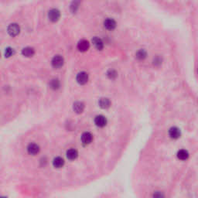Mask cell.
<instances>
[{
  "label": "cell",
  "mask_w": 198,
  "mask_h": 198,
  "mask_svg": "<svg viewBox=\"0 0 198 198\" xmlns=\"http://www.w3.org/2000/svg\"><path fill=\"white\" fill-rule=\"evenodd\" d=\"M19 26L16 23L10 24L8 27V33L11 37H16L19 33Z\"/></svg>",
  "instance_id": "obj_1"
},
{
  "label": "cell",
  "mask_w": 198,
  "mask_h": 198,
  "mask_svg": "<svg viewBox=\"0 0 198 198\" xmlns=\"http://www.w3.org/2000/svg\"><path fill=\"white\" fill-rule=\"evenodd\" d=\"M60 12L56 9H53L48 13V17H49L50 20L52 22H57L60 19Z\"/></svg>",
  "instance_id": "obj_2"
},
{
  "label": "cell",
  "mask_w": 198,
  "mask_h": 198,
  "mask_svg": "<svg viewBox=\"0 0 198 198\" xmlns=\"http://www.w3.org/2000/svg\"><path fill=\"white\" fill-rule=\"evenodd\" d=\"M64 64V58L60 56V55H57L52 60V65L55 68H61Z\"/></svg>",
  "instance_id": "obj_3"
},
{
  "label": "cell",
  "mask_w": 198,
  "mask_h": 198,
  "mask_svg": "<svg viewBox=\"0 0 198 198\" xmlns=\"http://www.w3.org/2000/svg\"><path fill=\"white\" fill-rule=\"evenodd\" d=\"M104 26L108 30H113L116 27V22L113 19L108 18L104 21Z\"/></svg>",
  "instance_id": "obj_4"
},
{
  "label": "cell",
  "mask_w": 198,
  "mask_h": 198,
  "mask_svg": "<svg viewBox=\"0 0 198 198\" xmlns=\"http://www.w3.org/2000/svg\"><path fill=\"white\" fill-rule=\"evenodd\" d=\"M94 123L98 127H104L107 124V119L103 115H98L94 118Z\"/></svg>",
  "instance_id": "obj_5"
},
{
  "label": "cell",
  "mask_w": 198,
  "mask_h": 198,
  "mask_svg": "<svg viewBox=\"0 0 198 198\" xmlns=\"http://www.w3.org/2000/svg\"><path fill=\"white\" fill-rule=\"evenodd\" d=\"M88 81V75L85 72H80L77 76V81L80 84H85Z\"/></svg>",
  "instance_id": "obj_6"
},
{
  "label": "cell",
  "mask_w": 198,
  "mask_h": 198,
  "mask_svg": "<svg viewBox=\"0 0 198 198\" xmlns=\"http://www.w3.org/2000/svg\"><path fill=\"white\" fill-rule=\"evenodd\" d=\"M27 151H28V153L29 155H36L39 152V147L38 145L35 143H31L29 144L28 147H27Z\"/></svg>",
  "instance_id": "obj_7"
},
{
  "label": "cell",
  "mask_w": 198,
  "mask_h": 198,
  "mask_svg": "<svg viewBox=\"0 0 198 198\" xmlns=\"http://www.w3.org/2000/svg\"><path fill=\"white\" fill-rule=\"evenodd\" d=\"M89 47H90V44H89L88 41H87L85 39H82L81 41H79L78 43V48L81 52L87 51L89 49Z\"/></svg>",
  "instance_id": "obj_8"
},
{
  "label": "cell",
  "mask_w": 198,
  "mask_h": 198,
  "mask_svg": "<svg viewBox=\"0 0 198 198\" xmlns=\"http://www.w3.org/2000/svg\"><path fill=\"white\" fill-rule=\"evenodd\" d=\"M92 139H93V136L90 132H84L81 136V141L84 145L91 143L92 142Z\"/></svg>",
  "instance_id": "obj_9"
},
{
  "label": "cell",
  "mask_w": 198,
  "mask_h": 198,
  "mask_svg": "<svg viewBox=\"0 0 198 198\" xmlns=\"http://www.w3.org/2000/svg\"><path fill=\"white\" fill-rule=\"evenodd\" d=\"M169 135L170 138L173 139H177L180 136V129L177 127H172L169 131Z\"/></svg>",
  "instance_id": "obj_10"
},
{
  "label": "cell",
  "mask_w": 198,
  "mask_h": 198,
  "mask_svg": "<svg viewBox=\"0 0 198 198\" xmlns=\"http://www.w3.org/2000/svg\"><path fill=\"white\" fill-rule=\"evenodd\" d=\"M92 43H93L94 47H96V49L98 50H101L103 49V47H104L103 42H102V39H100V38H98V37H94V38L92 39Z\"/></svg>",
  "instance_id": "obj_11"
},
{
  "label": "cell",
  "mask_w": 198,
  "mask_h": 198,
  "mask_svg": "<svg viewBox=\"0 0 198 198\" xmlns=\"http://www.w3.org/2000/svg\"><path fill=\"white\" fill-rule=\"evenodd\" d=\"M78 156V151L74 148H70L67 152V157H68V159H70V160H74V159H77Z\"/></svg>",
  "instance_id": "obj_12"
},
{
  "label": "cell",
  "mask_w": 198,
  "mask_h": 198,
  "mask_svg": "<svg viewBox=\"0 0 198 198\" xmlns=\"http://www.w3.org/2000/svg\"><path fill=\"white\" fill-rule=\"evenodd\" d=\"M99 105L102 108H104V109H106V108H108L111 105V102L108 98H101L100 101H99Z\"/></svg>",
  "instance_id": "obj_13"
},
{
  "label": "cell",
  "mask_w": 198,
  "mask_h": 198,
  "mask_svg": "<svg viewBox=\"0 0 198 198\" xmlns=\"http://www.w3.org/2000/svg\"><path fill=\"white\" fill-rule=\"evenodd\" d=\"M53 165L56 168H61L64 165V160L61 157H56L53 161Z\"/></svg>",
  "instance_id": "obj_14"
},
{
  "label": "cell",
  "mask_w": 198,
  "mask_h": 198,
  "mask_svg": "<svg viewBox=\"0 0 198 198\" xmlns=\"http://www.w3.org/2000/svg\"><path fill=\"white\" fill-rule=\"evenodd\" d=\"M84 109V104L82 102H75V103L74 104V112H77V113L80 114V113H81V112H83Z\"/></svg>",
  "instance_id": "obj_15"
},
{
  "label": "cell",
  "mask_w": 198,
  "mask_h": 198,
  "mask_svg": "<svg viewBox=\"0 0 198 198\" xmlns=\"http://www.w3.org/2000/svg\"><path fill=\"white\" fill-rule=\"evenodd\" d=\"M177 157L178 159H180V160H186L189 157V153L187 150L181 149L177 153Z\"/></svg>",
  "instance_id": "obj_16"
},
{
  "label": "cell",
  "mask_w": 198,
  "mask_h": 198,
  "mask_svg": "<svg viewBox=\"0 0 198 198\" xmlns=\"http://www.w3.org/2000/svg\"><path fill=\"white\" fill-rule=\"evenodd\" d=\"M22 54L25 57H27V58H29V57H33L34 54V50L31 47H26L22 51Z\"/></svg>",
  "instance_id": "obj_17"
},
{
  "label": "cell",
  "mask_w": 198,
  "mask_h": 198,
  "mask_svg": "<svg viewBox=\"0 0 198 198\" xmlns=\"http://www.w3.org/2000/svg\"><path fill=\"white\" fill-rule=\"evenodd\" d=\"M147 54H146V50H139L138 51L136 54V58L138 59V60H143L146 59Z\"/></svg>",
  "instance_id": "obj_18"
},
{
  "label": "cell",
  "mask_w": 198,
  "mask_h": 198,
  "mask_svg": "<svg viewBox=\"0 0 198 198\" xmlns=\"http://www.w3.org/2000/svg\"><path fill=\"white\" fill-rule=\"evenodd\" d=\"M49 84L51 88L56 90V89L59 88V87H60V81H58V79H53L50 81Z\"/></svg>",
  "instance_id": "obj_19"
},
{
  "label": "cell",
  "mask_w": 198,
  "mask_h": 198,
  "mask_svg": "<svg viewBox=\"0 0 198 198\" xmlns=\"http://www.w3.org/2000/svg\"><path fill=\"white\" fill-rule=\"evenodd\" d=\"M108 76L111 79H115L117 77V72L115 70H110L108 72Z\"/></svg>",
  "instance_id": "obj_20"
},
{
  "label": "cell",
  "mask_w": 198,
  "mask_h": 198,
  "mask_svg": "<svg viewBox=\"0 0 198 198\" xmlns=\"http://www.w3.org/2000/svg\"><path fill=\"white\" fill-rule=\"evenodd\" d=\"M13 53H14L13 49L10 48V47H9V48H7V49H5V57H7V58L11 57V56L13 54Z\"/></svg>",
  "instance_id": "obj_21"
},
{
  "label": "cell",
  "mask_w": 198,
  "mask_h": 198,
  "mask_svg": "<svg viewBox=\"0 0 198 198\" xmlns=\"http://www.w3.org/2000/svg\"><path fill=\"white\" fill-rule=\"evenodd\" d=\"M161 63H162V60H161V58H159V57H156V58H154V60H153L154 65L159 66L161 64Z\"/></svg>",
  "instance_id": "obj_22"
},
{
  "label": "cell",
  "mask_w": 198,
  "mask_h": 198,
  "mask_svg": "<svg viewBox=\"0 0 198 198\" xmlns=\"http://www.w3.org/2000/svg\"><path fill=\"white\" fill-rule=\"evenodd\" d=\"M78 5H79L78 1H74L73 5H71V9H72V11H73V12H76V10L78 9Z\"/></svg>",
  "instance_id": "obj_23"
},
{
  "label": "cell",
  "mask_w": 198,
  "mask_h": 198,
  "mask_svg": "<svg viewBox=\"0 0 198 198\" xmlns=\"http://www.w3.org/2000/svg\"><path fill=\"white\" fill-rule=\"evenodd\" d=\"M197 73H198V68H197Z\"/></svg>",
  "instance_id": "obj_24"
}]
</instances>
